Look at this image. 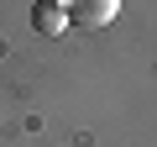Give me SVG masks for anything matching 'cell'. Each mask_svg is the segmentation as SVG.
Returning <instances> with one entry per match:
<instances>
[{
  "label": "cell",
  "instance_id": "6da1fadb",
  "mask_svg": "<svg viewBox=\"0 0 157 147\" xmlns=\"http://www.w3.org/2000/svg\"><path fill=\"white\" fill-rule=\"evenodd\" d=\"M115 11H121V0H73V6H68V21L78 32H100V26L115 21Z\"/></svg>",
  "mask_w": 157,
  "mask_h": 147
},
{
  "label": "cell",
  "instance_id": "7a4b0ae2",
  "mask_svg": "<svg viewBox=\"0 0 157 147\" xmlns=\"http://www.w3.org/2000/svg\"><path fill=\"white\" fill-rule=\"evenodd\" d=\"M32 26H37L42 37H63L73 21H68V6H58V0H37V6H32Z\"/></svg>",
  "mask_w": 157,
  "mask_h": 147
}]
</instances>
